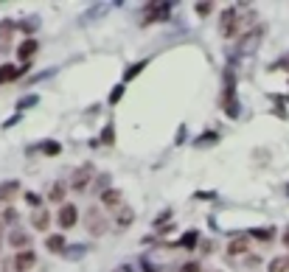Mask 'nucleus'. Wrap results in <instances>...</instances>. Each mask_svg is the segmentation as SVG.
I'll return each instance as SVG.
<instances>
[{"label": "nucleus", "instance_id": "1", "mask_svg": "<svg viewBox=\"0 0 289 272\" xmlns=\"http://www.w3.org/2000/svg\"><path fill=\"white\" fill-rule=\"evenodd\" d=\"M242 11H244V6H230V9L222 11V17H219V34L225 39H236L239 34H242L244 28L256 20V11H253V9H247V14H242Z\"/></svg>", "mask_w": 289, "mask_h": 272}, {"label": "nucleus", "instance_id": "2", "mask_svg": "<svg viewBox=\"0 0 289 272\" xmlns=\"http://www.w3.org/2000/svg\"><path fill=\"white\" fill-rule=\"evenodd\" d=\"M84 227H87V233L93 236V239H99V236L107 233V216L101 214L99 208H87V214H84Z\"/></svg>", "mask_w": 289, "mask_h": 272}, {"label": "nucleus", "instance_id": "3", "mask_svg": "<svg viewBox=\"0 0 289 272\" xmlns=\"http://www.w3.org/2000/svg\"><path fill=\"white\" fill-rule=\"evenodd\" d=\"M93 174H95V169L90 163L79 165V169L73 171V177H70V188H73L76 194H84L90 188V182H93Z\"/></svg>", "mask_w": 289, "mask_h": 272}, {"label": "nucleus", "instance_id": "4", "mask_svg": "<svg viewBox=\"0 0 289 272\" xmlns=\"http://www.w3.org/2000/svg\"><path fill=\"white\" fill-rule=\"evenodd\" d=\"M34 267H37V253L34 250H23V253H17V256L11 258V269L14 272H28Z\"/></svg>", "mask_w": 289, "mask_h": 272}, {"label": "nucleus", "instance_id": "5", "mask_svg": "<svg viewBox=\"0 0 289 272\" xmlns=\"http://www.w3.org/2000/svg\"><path fill=\"white\" fill-rule=\"evenodd\" d=\"M56 222H59V227H62V230H70L76 222H79V208H76L73 202H70V205L65 202L62 208H59V214H56Z\"/></svg>", "mask_w": 289, "mask_h": 272}, {"label": "nucleus", "instance_id": "6", "mask_svg": "<svg viewBox=\"0 0 289 272\" xmlns=\"http://www.w3.org/2000/svg\"><path fill=\"white\" fill-rule=\"evenodd\" d=\"M146 11H149V17H143L141 20V26H149V23H158V20H166L168 17V11H171V3H149L146 6Z\"/></svg>", "mask_w": 289, "mask_h": 272}, {"label": "nucleus", "instance_id": "7", "mask_svg": "<svg viewBox=\"0 0 289 272\" xmlns=\"http://www.w3.org/2000/svg\"><path fill=\"white\" fill-rule=\"evenodd\" d=\"M101 205H104L107 211H121L124 208V194L118 191V188H107V191H101Z\"/></svg>", "mask_w": 289, "mask_h": 272}, {"label": "nucleus", "instance_id": "8", "mask_svg": "<svg viewBox=\"0 0 289 272\" xmlns=\"http://www.w3.org/2000/svg\"><path fill=\"white\" fill-rule=\"evenodd\" d=\"M28 70V65H0V85H9V81H17L23 73Z\"/></svg>", "mask_w": 289, "mask_h": 272}, {"label": "nucleus", "instance_id": "9", "mask_svg": "<svg viewBox=\"0 0 289 272\" xmlns=\"http://www.w3.org/2000/svg\"><path fill=\"white\" fill-rule=\"evenodd\" d=\"M9 244L14 247L17 253H23V250H31V236H28L26 230H11V236H9Z\"/></svg>", "mask_w": 289, "mask_h": 272}, {"label": "nucleus", "instance_id": "10", "mask_svg": "<svg viewBox=\"0 0 289 272\" xmlns=\"http://www.w3.org/2000/svg\"><path fill=\"white\" fill-rule=\"evenodd\" d=\"M40 51V43L34 37H28V39H23L20 45H17V56L23 59V65H28V59H31L34 54Z\"/></svg>", "mask_w": 289, "mask_h": 272}, {"label": "nucleus", "instance_id": "11", "mask_svg": "<svg viewBox=\"0 0 289 272\" xmlns=\"http://www.w3.org/2000/svg\"><path fill=\"white\" fill-rule=\"evenodd\" d=\"M264 31H267V28H264V26H256V28H253V31H247V34H244V39H242V43H239V48H242V51H253V48H256L258 43H261Z\"/></svg>", "mask_w": 289, "mask_h": 272}, {"label": "nucleus", "instance_id": "12", "mask_svg": "<svg viewBox=\"0 0 289 272\" xmlns=\"http://www.w3.org/2000/svg\"><path fill=\"white\" fill-rule=\"evenodd\" d=\"M31 224H34V230H40V233H45V230L51 227V211H45V208H37V211H34V216H31Z\"/></svg>", "mask_w": 289, "mask_h": 272}, {"label": "nucleus", "instance_id": "13", "mask_svg": "<svg viewBox=\"0 0 289 272\" xmlns=\"http://www.w3.org/2000/svg\"><path fill=\"white\" fill-rule=\"evenodd\" d=\"M17 194H20V182H17V180L0 182V202H9V199L17 197Z\"/></svg>", "mask_w": 289, "mask_h": 272}, {"label": "nucleus", "instance_id": "14", "mask_svg": "<svg viewBox=\"0 0 289 272\" xmlns=\"http://www.w3.org/2000/svg\"><path fill=\"white\" fill-rule=\"evenodd\" d=\"M14 28H17V23H14V20H0V48H3V51L9 48Z\"/></svg>", "mask_w": 289, "mask_h": 272}, {"label": "nucleus", "instance_id": "15", "mask_svg": "<svg viewBox=\"0 0 289 272\" xmlns=\"http://www.w3.org/2000/svg\"><path fill=\"white\" fill-rule=\"evenodd\" d=\"M247 250H250V239L247 236H239V239H233L230 244H227V256H244Z\"/></svg>", "mask_w": 289, "mask_h": 272}, {"label": "nucleus", "instance_id": "16", "mask_svg": "<svg viewBox=\"0 0 289 272\" xmlns=\"http://www.w3.org/2000/svg\"><path fill=\"white\" fill-rule=\"evenodd\" d=\"M17 28H20V31L26 34V39H28V37H34V31L40 28V17H37V14H31V17H23V20L17 23Z\"/></svg>", "mask_w": 289, "mask_h": 272}, {"label": "nucleus", "instance_id": "17", "mask_svg": "<svg viewBox=\"0 0 289 272\" xmlns=\"http://www.w3.org/2000/svg\"><path fill=\"white\" fill-rule=\"evenodd\" d=\"M132 222H135V211H132L129 205H124V208L115 214V227H118V230H124V227H129Z\"/></svg>", "mask_w": 289, "mask_h": 272}, {"label": "nucleus", "instance_id": "18", "mask_svg": "<svg viewBox=\"0 0 289 272\" xmlns=\"http://www.w3.org/2000/svg\"><path fill=\"white\" fill-rule=\"evenodd\" d=\"M45 250L48 253H65V250H68V247H65V236L62 233L48 236V239H45Z\"/></svg>", "mask_w": 289, "mask_h": 272}, {"label": "nucleus", "instance_id": "19", "mask_svg": "<svg viewBox=\"0 0 289 272\" xmlns=\"http://www.w3.org/2000/svg\"><path fill=\"white\" fill-rule=\"evenodd\" d=\"M65 194H68V182H65V180L53 182V185H51V191H48V202H62V199H65Z\"/></svg>", "mask_w": 289, "mask_h": 272}, {"label": "nucleus", "instance_id": "20", "mask_svg": "<svg viewBox=\"0 0 289 272\" xmlns=\"http://www.w3.org/2000/svg\"><path fill=\"white\" fill-rule=\"evenodd\" d=\"M247 239H258V241H273L275 239V227H253L247 233Z\"/></svg>", "mask_w": 289, "mask_h": 272}, {"label": "nucleus", "instance_id": "21", "mask_svg": "<svg viewBox=\"0 0 289 272\" xmlns=\"http://www.w3.org/2000/svg\"><path fill=\"white\" fill-rule=\"evenodd\" d=\"M37 149L42 152V155H51V157L62 155V143H59V140H42Z\"/></svg>", "mask_w": 289, "mask_h": 272}, {"label": "nucleus", "instance_id": "22", "mask_svg": "<svg viewBox=\"0 0 289 272\" xmlns=\"http://www.w3.org/2000/svg\"><path fill=\"white\" fill-rule=\"evenodd\" d=\"M267 272H289V256H278L267 264Z\"/></svg>", "mask_w": 289, "mask_h": 272}, {"label": "nucleus", "instance_id": "23", "mask_svg": "<svg viewBox=\"0 0 289 272\" xmlns=\"http://www.w3.org/2000/svg\"><path fill=\"white\" fill-rule=\"evenodd\" d=\"M149 65V59H143V62H135V65H129V68L124 70V81H132L138 73H143V68Z\"/></svg>", "mask_w": 289, "mask_h": 272}, {"label": "nucleus", "instance_id": "24", "mask_svg": "<svg viewBox=\"0 0 289 272\" xmlns=\"http://www.w3.org/2000/svg\"><path fill=\"white\" fill-rule=\"evenodd\" d=\"M219 140V135L216 132H202L200 138H194V149H202V146H210V143H216Z\"/></svg>", "mask_w": 289, "mask_h": 272}, {"label": "nucleus", "instance_id": "25", "mask_svg": "<svg viewBox=\"0 0 289 272\" xmlns=\"http://www.w3.org/2000/svg\"><path fill=\"white\" fill-rule=\"evenodd\" d=\"M90 247L87 244H76V247H68V250H65V258H68V261H79V258L84 256V253H87Z\"/></svg>", "mask_w": 289, "mask_h": 272}, {"label": "nucleus", "instance_id": "26", "mask_svg": "<svg viewBox=\"0 0 289 272\" xmlns=\"http://www.w3.org/2000/svg\"><path fill=\"white\" fill-rule=\"evenodd\" d=\"M197 239H200V233H197V230H188V233L180 239V244H183L185 250H194V247H197Z\"/></svg>", "mask_w": 289, "mask_h": 272}, {"label": "nucleus", "instance_id": "27", "mask_svg": "<svg viewBox=\"0 0 289 272\" xmlns=\"http://www.w3.org/2000/svg\"><path fill=\"white\" fill-rule=\"evenodd\" d=\"M101 143H104V146H112V143H115V129H112V123H107V127H104V132H101Z\"/></svg>", "mask_w": 289, "mask_h": 272}, {"label": "nucleus", "instance_id": "28", "mask_svg": "<svg viewBox=\"0 0 289 272\" xmlns=\"http://www.w3.org/2000/svg\"><path fill=\"white\" fill-rule=\"evenodd\" d=\"M40 104V96H23L20 101H17V110H31Z\"/></svg>", "mask_w": 289, "mask_h": 272}, {"label": "nucleus", "instance_id": "29", "mask_svg": "<svg viewBox=\"0 0 289 272\" xmlns=\"http://www.w3.org/2000/svg\"><path fill=\"white\" fill-rule=\"evenodd\" d=\"M17 219H20V214H17L14 208H6L3 214H0V222L3 224H17Z\"/></svg>", "mask_w": 289, "mask_h": 272}, {"label": "nucleus", "instance_id": "30", "mask_svg": "<svg viewBox=\"0 0 289 272\" xmlns=\"http://www.w3.org/2000/svg\"><path fill=\"white\" fill-rule=\"evenodd\" d=\"M121 96H124V85H118L115 90L110 93V104H118V101H121Z\"/></svg>", "mask_w": 289, "mask_h": 272}, {"label": "nucleus", "instance_id": "31", "mask_svg": "<svg viewBox=\"0 0 289 272\" xmlns=\"http://www.w3.org/2000/svg\"><path fill=\"white\" fill-rule=\"evenodd\" d=\"M194 9H197V14H200V17H208V14H210V9H214V6H210V3H197Z\"/></svg>", "mask_w": 289, "mask_h": 272}, {"label": "nucleus", "instance_id": "32", "mask_svg": "<svg viewBox=\"0 0 289 272\" xmlns=\"http://www.w3.org/2000/svg\"><path fill=\"white\" fill-rule=\"evenodd\" d=\"M180 272H202V267H200V261H188V264H183Z\"/></svg>", "mask_w": 289, "mask_h": 272}, {"label": "nucleus", "instance_id": "33", "mask_svg": "<svg viewBox=\"0 0 289 272\" xmlns=\"http://www.w3.org/2000/svg\"><path fill=\"white\" fill-rule=\"evenodd\" d=\"M23 197H26V202H28V205H34V208H37V205H40V197H37V194H34V191H26V194H23Z\"/></svg>", "mask_w": 289, "mask_h": 272}, {"label": "nucleus", "instance_id": "34", "mask_svg": "<svg viewBox=\"0 0 289 272\" xmlns=\"http://www.w3.org/2000/svg\"><path fill=\"white\" fill-rule=\"evenodd\" d=\"M244 264H247V267H258L261 258H258V256H247V258H244Z\"/></svg>", "mask_w": 289, "mask_h": 272}, {"label": "nucleus", "instance_id": "35", "mask_svg": "<svg viewBox=\"0 0 289 272\" xmlns=\"http://www.w3.org/2000/svg\"><path fill=\"white\" fill-rule=\"evenodd\" d=\"M107 185V177H99V182H95V185H93V194L95 191H101V188H104ZM104 191H107V188H104Z\"/></svg>", "mask_w": 289, "mask_h": 272}, {"label": "nucleus", "instance_id": "36", "mask_svg": "<svg viewBox=\"0 0 289 272\" xmlns=\"http://www.w3.org/2000/svg\"><path fill=\"white\" fill-rule=\"evenodd\" d=\"M197 199H214V191H200L197 194Z\"/></svg>", "mask_w": 289, "mask_h": 272}, {"label": "nucleus", "instance_id": "37", "mask_svg": "<svg viewBox=\"0 0 289 272\" xmlns=\"http://www.w3.org/2000/svg\"><path fill=\"white\" fill-rule=\"evenodd\" d=\"M17 121H20V115H14V118H9V121H6V123H3V129H9V127H14V123H17Z\"/></svg>", "mask_w": 289, "mask_h": 272}, {"label": "nucleus", "instance_id": "38", "mask_svg": "<svg viewBox=\"0 0 289 272\" xmlns=\"http://www.w3.org/2000/svg\"><path fill=\"white\" fill-rule=\"evenodd\" d=\"M174 140H177V143H183V140H185V127H183V129H180V132H177V138H174Z\"/></svg>", "mask_w": 289, "mask_h": 272}, {"label": "nucleus", "instance_id": "39", "mask_svg": "<svg viewBox=\"0 0 289 272\" xmlns=\"http://www.w3.org/2000/svg\"><path fill=\"white\" fill-rule=\"evenodd\" d=\"M281 241H284V244H286V247H289V227H286V230H284V239H281Z\"/></svg>", "mask_w": 289, "mask_h": 272}, {"label": "nucleus", "instance_id": "40", "mask_svg": "<svg viewBox=\"0 0 289 272\" xmlns=\"http://www.w3.org/2000/svg\"><path fill=\"white\" fill-rule=\"evenodd\" d=\"M0 230H3V222H0Z\"/></svg>", "mask_w": 289, "mask_h": 272}]
</instances>
